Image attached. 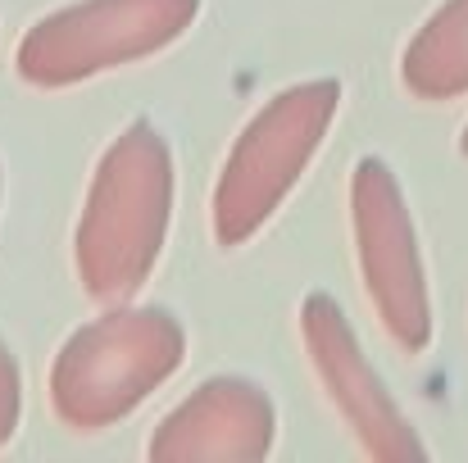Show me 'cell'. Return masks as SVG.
Listing matches in <instances>:
<instances>
[{"label": "cell", "mask_w": 468, "mask_h": 463, "mask_svg": "<svg viewBox=\"0 0 468 463\" xmlns=\"http://www.w3.org/2000/svg\"><path fill=\"white\" fill-rule=\"evenodd\" d=\"M464 154H468V128H464Z\"/></svg>", "instance_id": "10"}, {"label": "cell", "mask_w": 468, "mask_h": 463, "mask_svg": "<svg viewBox=\"0 0 468 463\" xmlns=\"http://www.w3.org/2000/svg\"><path fill=\"white\" fill-rule=\"evenodd\" d=\"M350 223H355V255L387 336L419 354L432 341V300L419 259V237L400 195L396 173L382 159H359L350 173Z\"/></svg>", "instance_id": "5"}, {"label": "cell", "mask_w": 468, "mask_h": 463, "mask_svg": "<svg viewBox=\"0 0 468 463\" xmlns=\"http://www.w3.org/2000/svg\"><path fill=\"white\" fill-rule=\"evenodd\" d=\"M196 14L200 0H78L23 32L18 78L46 91L73 87L173 46Z\"/></svg>", "instance_id": "4"}, {"label": "cell", "mask_w": 468, "mask_h": 463, "mask_svg": "<svg viewBox=\"0 0 468 463\" xmlns=\"http://www.w3.org/2000/svg\"><path fill=\"white\" fill-rule=\"evenodd\" d=\"M400 82L419 100H455L468 91V0H446L405 46Z\"/></svg>", "instance_id": "8"}, {"label": "cell", "mask_w": 468, "mask_h": 463, "mask_svg": "<svg viewBox=\"0 0 468 463\" xmlns=\"http://www.w3.org/2000/svg\"><path fill=\"white\" fill-rule=\"evenodd\" d=\"M18 409H23V386H18V363L9 359L5 341H0V446H9L14 427H18Z\"/></svg>", "instance_id": "9"}, {"label": "cell", "mask_w": 468, "mask_h": 463, "mask_svg": "<svg viewBox=\"0 0 468 463\" xmlns=\"http://www.w3.org/2000/svg\"><path fill=\"white\" fill-rule=\"evenodd\" d=\"M186 336L164 309H114L82 322L50 363V405L59 423L101 432L128 418L182 363Z\"/></svg>", "instance_id": "2"}, {"label": "cell", "mask_w": 468, "mask_h": 463, "mask_svg": "<svg viewBox=\"0 0 468 463\" xmlns=\"http://www.w3.org/2000/svg\"><path fill=\"white\" fill-rule=\"evenodd\" d=\"M336 105H341V87L332 78H318V82L278 91L246 123V132L237 137L218 173L214 205H209L214 241L223 250L246 246L273 218V209L292 195V186L310 168L314 151L323 146L336 119Z\"/></svg>", "instance_id": "3"}, {"label": "cell", "mask_w": 468, "mask_h": 463, "mask_svg": "<svg viewBox=\"0 0 468 463\" xmlns=\"http://www.w3.org/2000/svg\"><path fill=\"white\" fill-rule=\"evenodd\" d=\"M278 437L273 400L246 377H209L155 427L146 455L159 463H255Z\"/></svg>", "instance_id": "7"}, {"label": "cell", "mask_w": 468, "mask_h": 463, "mask_svg": "<svg viewBox=\"0 0 468 463\" xmlns=\"http://www.w3.org/2000/svg\"><path fill=\"white\" fill-rule=\"evenodd\" d=\"M301 331H305V345H310L314 373L327 391V400L341 409V418L355 427L359 446L373 455V459L387 463H410L423 459V441L414 437V427L405 423V414L396 409V400L387 395L382 377L368 368L350 322L341 305L323 291H314L310 300L301 305Z\"/></svg>", "instance_id": "6"}, {"label": "cell", "mask_w": 468, "mask_h": 463, "mask_svg": "<svg viewBox=\"0 0 468 463\" xmlns=\"http://www.w3.org/2000/svg\"><path fill=\"white\" fill-rule=\"evenodd\" d=\"M168 209H173V159L164 137L146 119H137L105 146L78 218L73 259L82 291L91 300L123 305L146 287L164 250Z\"/></svg>", "instance_id": "1"}]
</instances>
